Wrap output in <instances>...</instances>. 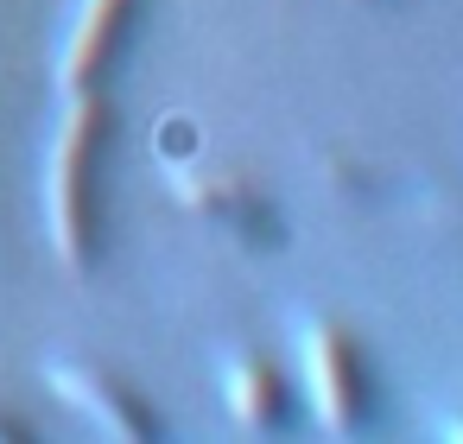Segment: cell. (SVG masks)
I'll return each instance as SVG.
<instances>
[{"mask_svg": "<svg viewBox=\"0 0 463 444\" xmlns=\"http://www.w3.org/2000/svg\"><path fill=\"white\" fill-rule=\"evenodd\" d=\"M115 115L102 102V90L90 96H64L58 128H52V153H45V241L52 260L71 279H90L102 267V153H109Z\"/></svg>", "mask_w": 463, "mask_h": 444, "instance_id": "6da1fadb", "label": "cell"}, {"mask_svg": "<svg viewBox=\"0 0 463 444\" xmlns=\"http://www.w3.org/2000/svg\"><path fill=\"white\" fill-rule=\"evenodd\" d=\"M298 368H305V400L324 419V431L355 438L368 425V368L362 349L343 324H311L298 343Z\"/></svg>", "mask_w": 463, "mask_h": 444, "instance_id": "7a4b0ae2", "label": "cell"}, {"mask_svg": "<svg viewBox=\"0 0 463 444\" xmlns=\"http://www.w3.org/2000/svg\"><path fill=\"white\" fill-rule=\"evenodd\" d=\"M134 14H140V0H77V14H71V26L58 39V58H52L64 96L102 90V77L115 71V58L128 45Z\"/></svg>", "mask_w": 463, "mask_h": 444, "instance_id": "3957f363", "label": "cell"}, {"mask_svg": "<svg viewBox=\"0 0 463 444\" xmlns=\"http://www.w3.org/2000/svg\"><path fill=\"white\" fill-rule=\"evenodd\" d=\"M45 387L71 406V412H83L102 438H115V444H153L165 425H159V412L140 400V393H128L115 374H102V368H83V362H45Z\"/></svg>", "mask_w": 463, "mask_h": 444, "instance_id": "277c9868", "label": "cell"}, {"mask_svg": "<svg viewBox=\"0 0 463 444\" xmlns=\"http://www.w3.org/2000/svg\"><path fill=\"white\" fill-rule=\"evenodd\" d=\"M172 191H178V203H184V210L210 216L216 229H229V235H241V241H267V235H273V216H267L260 191H254L248 178L222 172V165L178 172V184H172Z\"/></svg>", "mask_w": 463, "mask_h": 444, "instance_id": "5b68a950", "label": "cell"}, {"mask_svg": "<svg viewBox=\"0 0 463 444\" xmlns=\"http://www.w3.org/2000/svg\"><path fill=\"white\" fill-rule=\"evenodd\" d=\"M222 400H229V412H235V425H248V431H273V425H286V381L260 362V355H229L222 362Z\"/></svg>", "mask_w": 463, "mask_h": 444, "instance_id": "8992f818", "label": "cell"}, {"mask_svg": "<svg viewBox=\"0 0 463 444\" xmlns=\"http://www.w3.org/2000/svg\"><path fill=\"white\" fill-rule=\"evenodd\" d=\"M33 438V425L20 419V412H7V406H0V444H26Z\"/></svg>", "mask_w": 463, "mask_h": 444, "instance_id": "52a82bcc", "label": "cell"}, {"mask_svg": "<svg viewBox=\"0 0 463 444\" xmlns=\"http://www.w3.org/2000/svg\"><path fill=\"white\" fill-rule=\"evenodd\" d=\"M444 431H450V438H463V419H450V425H444Z\"/></svg>", "mask_w": 463, "mask_h": 444, "instance_id": "ba28073f", "label": "cell"}]
</instances>
